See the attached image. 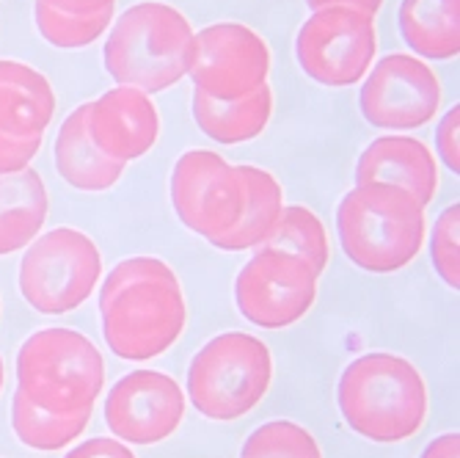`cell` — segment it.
Instances as JSON below:
<instances>
[{"mask_svg":"<svg viewBox=\"0 0 460 458\" xmlns=\"http://www.w3.org/2000/svg\"><path fill=\"white\" fill-rule=\"evenodd\" d=\"M317 274L296 255L265 248L251 257L234 282L240 315L260 328L298 323L317 299Z\"/></svg>","mask_w":460,"mask_h":458,"instance_id":"8fae6325","label":"cell"},{"mask_svg":"<svg viewBox=\"0 0 460 458\" xmlns=\"http://www.w3.org/2000/svg\"><path fill=\"white\" fill-rule=\"evenodd\" d=\"M375 53H378L375 20L348 6L317 9L296 36V58L304 75L331 89L364 80Z\"/></svg>","mask_w":460,"mask_h":458,"instance_id":"ba28073f","label":"cell"},{"mask_svg":"<svg viewBox=\"0 0 460 458\" xmlns=\"http://www.w3.org/2000/svg\"><path fill=\"white\" fill-rule=\"evenodd\" d=\"M422 458H460V436H457V431L433 439V442L425 447Z\"/></svg>","mask_w":460,"mask_h":458,"instance_id":"1f68e13d","label":"cell"},{"mask_svg":"<svg viewBox=\"0 0 460 458\" xmlns=\"http://www.w3.org/2000/svg\"><path fill=\"white\" fill-rule=\"evenodd\" d=\"M89 103L77 105L61 124L56 139V172L66 180V185L77 191L100 193L119 183L124 175V163L108 157L97 149L89 136Z\"/></svg>","mask_w":460,"mask_h":458,"instance_id":"e0dca14e","label":"cell"},{"mask_svg":"<svg viewBox=\"0 0 460 458\" xmlns=\"http://www.w3.org/2000/svg\"><path fill=\"white\" fill-rule=\"evenodd\" d=\"M240 177L245 183V211L240 221L221 238L213 240L221 252H245V248L265 246V240L279 227L281 211H284V191L281 183L260 169V166H237Z\"/></svg>","mask_w":460,"mask_h":458,"instance_id":"ffe728a7","label":"cell"},{"mask_svg":"<svg viewBox=\"0 0 460 458\" xmlns=\"http://www.w3.org/2000/svg\"><path fill=\"white\" fill-rule=\"evenodd\" d=\"M457 229H460V204H449L438 216L433 227L430 240V260L438 271V276L449 287H460V246H457Z\"/></svg>","mask_w":460,"mask_h":458,"instance_id":"484cf974","label":"cell"},{"mask_svg":"<svg viewBox=\"0 0 460 458\" xmlns=\"http://www.w3.org/2000/svg\"><path fill=\"white\" fill-rule=\"evenodd\" d=\"M460 105L449 108L436 130V149L449 172L460 175Z\"/></svg>","mask_w":460,"mask_h":458,"instance_id":"83f0119b","label":"cell"},{"mask_svg":"<svg viewBox=\"0 0 460 458\" xmlns=\"http://www.w3.org/2000/svg\"><path fill=\"white\" fill-rule=\"evenodd\" d=\"M48 188L36 169L0 175V257L31 246L48 221Z\"/></svg>","mask_w":460,"mask_h":458,"instance_id":"ac0fdd59","label":"cell"},{"mask_svg":"<svg viewBox=\"0 0 460 458\" xmlns=\"http://www.w3.org/2000/svg\"><path fill=\"white\" fill-rule=\"evenodd\" d=\"M273 382V356L262 340L226 331L207 343L188 367L190 406L207 420L229 423L254 409Z\"/></svg>","mask_w":460,"mask_h":458,"instance_id":"8992f818","label":"cell"},{"mask_svg":"<svg viewBox=\"0 0 460 458\" xmlns=\"http://www.w3.org/2000/svg\"><path fill=\"white\" fill-rule=\"evenodd\" d=\"M265 248H279V252L296 255L320 276L331 260V243L323 221L304 204H284L279 227L265 240Z\"/></svg>","mask_w":460,"mask_h":458,"instance_id":"603a6c76","label":"cell"},{"mask_svg":"<svg viewBox=\"0 0 460 458\" xmlns=\"http://www.w3.org/2000/svg\"><path fill=\"white\" fill-rule=\"evenodd\" d=\"M364 77L358 108L372 128L416 130L441 108V80L422 58L389 53Z\"/></svg>","mask_w":460,"mask_h":458,"instance_id":"7c38bea8","label":"cell"},{"mask_svg":"<svg viewBox=\"0 0 460 458\" xmlns=\"http://www.w3.org/2000/svg\"><path fill=\"white\" fill-rule=\"evenodd\" d=\"M4 379H6V370H4V359H0V390H4Z\"/></svg>","mask_w":460,"mask_h":458,"instance_id":"d6a6232c","label":"cell"},{"mask_svg":"<svg viewBox=\"0 0 460 458\" xmlns=\"http://www.w3.org/2000/svg\"><path fill=\"white\" fill-rule=\"evenodd\" d=\"M240 458H323V450L298 423L273 420L245 439Z\"/></svg>","mask_w":460,"mask_h":458,"instance_id":"d4e9b609","label":"cell"},{"mask_svg":"<svg viewBox=\"0 0 460 458\" xmlns=\"http://www.w3.org/2000/svg\"><path fill=\"white\" fill-rule=\"evenodd\" d=\"M86 121L97 149L124 166L144 157L160 136V113L152 97L133 86H116L92 100Z\"/></svg>","mask_w":460,"mask_h":458,"instance_id":"5bb4252c","label":"cell"},{"mask_svg":"<svg viewBox=\"0 0 460 458\" xmlns=\"http://www.w3.org/2000/svg\"><path fill=\"white\" fill-rule=\"evenodd\" d=\"M17 382L28 400L53 414L92 409L105 384L97 346L72 328H41L17 354Z\"/></svg>","mask_w":460,"mask_h":458,"instance_id":"5b68a950","label":"cell"},{"mask_svg":"<svg viewBox=\"0 0 460 458\" xmlns=\"http://www.w3.org/2000/svg\"><path fill=\"white\" fill-rule=\"evenodd\" d=\"M169 185L177 219L210 243L226 235L245 211L248 193L240 169L210 149L180 155Z\"/></svg>","mask_w":460,"mask_h":458,"instance_id":"9c48e42d","label":"cell"},{"mask_svg":"<svg viewBox=\"0 0 460 458\" xmlns=\"http://www.w3.org/2000/svg\"><path fill=\"white\" fill-rule=\"evenodd\" d=\"M53 116L56 92L50 80L22 61H0V133L45 136Z\"/></svg>","mask_w":460,"mask_h":458,"instance_id":"2e32d148","label":"cell"},{"mask_svg":"<svg viewBox=\"0 0 460 458\" xmlns=\"http://www.w3.org/2000/svg\"><path fill=\"white\" fill-rule=\"evenodd\" d=\"M190 80L213 100H243L270 75L268 41L243 22H216L196 31Z\"/></svg>","mask_w":460,"mask_h":458,"instance_id":"30bf717a","label":"cell"},{"mask_svg":"<svg viewBox=\"0 0 460 458\" xmlns=\"http://www.w3.org/2000/svg\"><path fill=\"white\" fill-rule=\"evenodd\" d=\"M306 6L309 9H328V6H348V9H356L367 17H375L381 12L384 6V0H306Z\"/></svg>","mask_w":460,"mask_h":458,"instance_id":"4dcf8cb0","label":"cell"},{"mask_svg":"<svg viewBox=\"0 0 460 458\" xmlns=\"http://www.w3.org/2000/svg\"><path fill=\"white\" fill-rule=\"evenodd\" d=\"M100 315L108 348L128 362L165 354L188 323L180 279L157 257L121 260L102 282Z\"/></svg>","mask_w":460,"mask_h":458,"instance_id":"6da1fadb","label":"cell"},{"mask_svg":"<svg viewBox=\"0 0 460 458\" xmlns=\"http://www.w3.org/2000/svg\"><path fill=\"white\" fill-rule=\"evenodd\" d=\"M102 276L97 243L72 227L36 238L20 263V293L41 315H64L86 304Z\"/></svg>","mask_w":460,"mask_h":458,"instance_id":"52a82bcc","label":"cell"},{"mask_svg":"<svg viewBox=\"0 0 460 458\" xmlns=\"http://www.w3.org/2000/svg\"><path fill=\"white\" fill-rule=\"evenodd\" d=\"M199 130L218 144H245L265 133L273 116V89L265 86L243 100H213L204 92H193L190 100Z\"/></svg>","mask_w":460,"mask_h":458,"instance_id":"d6986e66","label":"cell"},{"mask_svg":"<svg viewBox=\"0 0 460 458\" xmlns=\"http://www.w3.org/2000/svg\"><path fill=\"white\" fill-rule=\"evenodd\" d=\"M50 9H58L64 14H97L102 9H113L116 0H39Z\"/></svg>","mask_w":460,"mask_h":458,"instance_id":"f546056e","label":"cell"},{"mask_svg":"<svg viewBox=\"0 0 460 458\" xmlns=\"http://www.w3.org/2000/svg\"><path fill=\"white\" fill-rule=\"evenodd\" d=\"M345 423L372 442H405L428 418V387L408 359L367 354L350 362L337 390Z\"/></svg>","mask_w":460,"mask_h":458,"instance_id":"3957f363","label":"cell"},{"mask_svg":"<svg viewBox=\"0 0 460 458\" xmlns=\"http://www.w3.org/2000/svg\"><path fill=\"white\" fill-rule=\"evenodd\" d=\"M41 136L17 139L9 133H0V175H14L28 169V163L39 155Z\"/></svg>","mask_w":460,"mask_h":458,"instance_id":"4316f807","label":"cell"},{"mask_svg":"<svg viewBox=\"0 0 460 458\" xmlns=\"http://www.w3.org/2000/svg\"><path fill=\"white\" fill-rule=\"evenodd\" d=\"M397 20L413 53L433 61L460 53V0H402Z\"/></svg>","mask_w":460,"mask_h":458,"instance_id":"44dd1931","label":"cell"},{"mask_svg":"<svg viewBox=\"0 0 460 458\" xmlns=\"http://www.w3.org/2000/svg\"><path fill=\"white\" fill-rule=\"evenodd\" d=\"M33 20L36 28L41 33V39L50 41L53 48L61 50H80V48H89L94 41L111 28L113 20V9H102L97 14H64L58 9H50L45 4L33 6Z\"/></svg>","mask_w":460,"mask_h":458,"instance_id":"cb8c5ba5","label":"cell"},{"mask_svg":"<svg viewBox=\"0 0 460 458\" xmlns=\"http://www.w3.org/2000/svg\"><path fill=\"white\" fill-rule=\"evenodd\" d=\"M356 183H389L405 188L422 207L436 199L438 166L428 144L411 136L375 139L356 163Z\"/></svg>","mask_w":460,"mask_h":458,"instance_id":"9a60e30c","label":"cell"},{"mask_svg":"<svg viewBox=\"0 0 460 458\" xmlns=\"http://www.w3.org/2000/svg\"><path fill=\"white\" fill-rule=\"evenodd\" d=\"M345 257L367 274L405 268L425 243V207L389 183L356 185L337 211Z\"/></svg>","mask_w":460,"mask_h":458,"instance_id":"277c9868","label":"cell"},{"mask_svg":"<svg viewBox=\"0 0 460 458\" xmlns=\"http://www.w3.org/2000/svg\"><path fill=\"white\" fill-rule=\"evenodd\" d=\"M185 418V392L157 370L121 376L105 400V423L113 436L130 445H157L169 439Z\"/></svg>","mask_w":460,"mask_h":458,"instance_id":"4fadbf2b","label":"cell"},{"mask_svg":"<svg viewBox=\"0 0 460 458\" xmlns=\"http://www.w3.org/2000/svg\"><path fill=\"white\" fill-rule=\"evenodd\" d=\"M92 420V409H83L75 414H53L39 409L33 400L25 398V392L17 387L12 400V428L17 439L33 450H64L69 447Z\"/></svg>","mask_w":460,"mask_h":458,"instance_id":"7402d4cb","label":"cell"},{"mask_svg":"<svg viewBox=\"0 0 460 458\" xmlns=\"http://www.w3.org/2000/svg\"><path fill=\"white\" fill-rule=\"evenodd\" d=\"M193 28L172 4H136L108 33L102 61L116 86L157 94L177 86L190 72Z\"/></svg>","mask_w":460,"mask_h":458,"instance_id":"7a4b0ae2","label":"cell"},{"mask_svg":"<svg viewBox=\"0 0 460 458\" xmlns=\"http://www.w3.org/2000/svg\"><path fill=\"white\" fill-rule=\"evenodd\" d=\"M66 458H136V455L124 442L100 436V439H89V442H83L80 447L69 450Z\"/></svg>","mask_w":460,"mask_h":458,"instance_id":"f1b7e54d","label":"cell"}]
</instances>
